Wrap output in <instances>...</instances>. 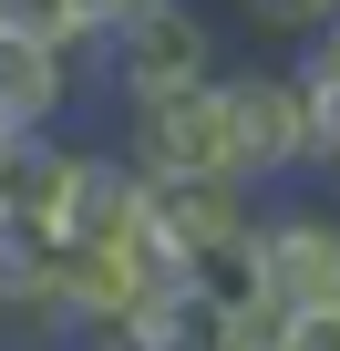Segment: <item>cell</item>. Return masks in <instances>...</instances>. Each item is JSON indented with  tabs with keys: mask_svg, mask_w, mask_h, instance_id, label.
Listing matches in <instances>:
<instances>
[{
	"mask_svg": "<svg viewBox=\"0 0 340 351\" xmlns=\"http://www.w3.org/2000/svg\"><path fill=\"white\" fill-rule=\"evenodd\" d=\"M217 104H227V176L248 197H289L309 176V93L289 62H237L217 73Z\"/></svg>",
	"mask_w": 340,
	"mask_h": 351,
	"instance_id": "cell-1",
	"label": "cell"
},
{
	"mask_svg": "<svg viewBox=\"0 0 340 351\" xmlns=\"http://www.w3.org/2000/svg\"><path fill=\"white\" fill-rule=\"evenodd\" d=\"M83 62H103V83L124 93V104H165V93H196V83H217L227 73V42H217V21L196 11V0H155V11H134L103 52H83Z\"/></svg>",
	"mask_w": 340,
	"mask_h": 351,
	"instance_id": "cell-2",
	"label": "cell"
},
{
	"mask_svg": "<svg viewBox=\"0 0 340 351\" xmlns=\"http://www.w3.org/2000/svg\"><path fill=\"white\" fill-rule=\"evenodd\" d=\"M258 300L278 320H309V310H340V207L330 197H258Z\"/></svg>",
	"mask_w": 340,
	"mask_h": 351,
	"instance_id": "cell-3",
	"label": "cell"
},
{
	"mask_svg": "<svg viewBox=\"0 0 340 351\" xmlns=\"http://www.w3.org/2000/svg\"><path fill=\"white\" fill-rule=\"evenodd\" d=\"M124 165L134 176H227V104H217V83L165 93V104H124Z\"/></svg>",
	"mask_w": 340,
	"mask_h": 351,
	"instance_id": "cell-4",
	"label": "cell"
},
{
	"mask_svg": "<svg viewBox=\"0 0 340 351\" xmlns=\"http://www.w3.org/2000/svg\"><path fill=\"white\" fill-rule=\"evenodd\" d=\"M258 228V197L237 186V176H144V238L165 258H207V248H237Z\"/></svg>",
	"mask_w": 340,
	"mask_h": 351,
	"instance_id": "cell-5",
	"label": "cell"
},
{
	"mask_svg": "<svg viewBox=\"0 0 340 351\" xmlns=\"http://www.w3.org/2000/svg\"><path fill=\"white\" fill-rule=\"evenodd\" d=\"M62 238L73 248H134L144 238V176L124 165V145H83L73 197H62Z\"/></svg>",
	"mask_w": 340,
	"mask_h": 351,
	"instance_id": "cell-6",
	"label": "cell"
},
{
	"mask_svg": "<svg viewBox=\"0 0 340 351\" xmlns=\"http://www.w3.org/2000/svg\"><path fill=\"white\" fill-rule=\"evenodd\" d=\"M73 73L83 52H42V42H11L0 32V145H31L73 114Z\"/></svg>",
	"mask_w": 340,
	"mask_h": 351,
	"instance_id": "cell-7",
	"label": "cell"
},
{
	"mask_svg": "<svg viewBox=\"0 0 340 351\" xmlns=\"http://www.w3.org/2000/svg\"><path fill=\"white\" fill-rule=\"evenodd\" d=\"M73 165H83V145H73V134H31V145H0V217H42V228H62Z\"/></svg>",
	"mask_w": 340,
	"mask_h": 351,
	"instance_id": "cell-8",
	"label": "cell"
},
{
	"mask_svg": "<svg viewBox=\"0 0 340 351\" xmlns=\"http://www.w3.org/2000/svg\"><path fill=\"white\" fill-rule=\"evenodd\" d=\"M124 341L134 351H237V320L217 300H196V289H165V300H144L124 320Z\"/></svg>",
	"mask_w": 340,
	"mask_h": 351,
	"instance_id": "cell-9",
	"label": "cell"
},
{
	"mask_svg": "<svg viewBox=\"0 0 340 351\" xmlns=\"http://www.w3.org/2000/svg\"><path fill=\"white\" fill-rule=\"evenodd\" d=\"M0 32H11V42H42V52H83L73 0H0Z\"/></svg>",
	"mask_w": 340,
	"mask_h": 351,
	"instance_id": "cell-10",
	"label": "cell"
},
{
	"mask_svg": "<svg viewBox=\"0 0 340 351\" xmlns=\"http://www.w3.org/2000/svg\"><path fill=\"white\" fill-rule=\"evenodd\" d=\"M248 21H258L268 42H319V32L340 21V0H248Z\"/></svg>",
	"mask_w": 340,
	"mask_h": 351,
	"instance_id": "cell-11",
	"label": "cell"
},
{
	"mask_svg": "<svg viewBox=\"0 0 340 351\" xmlns=\"http://www.w3.org/2000/svg\"><path fill=\"white\" fill-rule=\"evenodd\" d=\"M309 93V83H299ZM309 165H319V186H330V207H340V93H309Z\"/></svg>",
	"mask_w": 340,
	"mask_h": 351,
	"instance_id": "cell-12",
	"label": "cell"
},
{
	"mask_svg": "<svg viewBox=\"0 0 340 351\" xmlns=\"http://www.w3.org/2000/svg\"><path fill=\"white\" fill-rule=\"evenodd\" d=\"M134 11H155V0H73V32H83V52H103Z\"/></svg>",
	"mask_w": 340,
	"mask_h": 351,
	"instance_id": "cell-13",
	"label": "cell"
},
{
	"mask_svg": "<svg viewBox=\"0 0 340 351\" xmlns=\"http://www.w3.org/2000/svg\"><path fill=\"white\" fill-rule=\"evenodd\" d=\"M289 73H299L309 93H340V21H330V32H319V42H309V52L289 62Z\"/></svg>",
	"mask_w": 340,
	"mask_h": 351,
	"instance_id": "cell-14",
	"label": "cell"
},
{
	"mask_svg": "<svg viewBox=\"0 0 340 351\" xmlns=\"http://www.w3.org/2000/svg\"><path fill=\"white\" fill-rule=\"evenodd\" d=\"M278 351H340V310H309V320H289V330H278Z\"/></svg>",
	"mask_w": 340,
	"mask_h": 351,
	"instance_id": "cell-15",
	"label": "cell"
},
{
	"mask_svg": "<svg viewBox=\"0 0 340 351\" xmlns=\"http://www.w3.org/2000/svg\"><path fill=\"white\" fill-rule=\"evenodd\" d=\"M73 351H134V341H73Z\"/></svg>",
	"mask_w": 340,
	"mask_h": 351,
	"instance_id": "cell-16",
	"label": "cell"
},
{
	"mask_svg": "<svg viewBox=\"0 0 340 351\" xmlns=\"http://www.w3.org/2000/svg\"><path fill=\"white\" fill-rule=\"evenodd\" d=\"M0 320H11V310H0Z\"/></svg>",
	"mask_w": 340,
	"mask_h": 351,
	"instance_id": "cell-17",
	"label": "cell"
}]
</instances>
